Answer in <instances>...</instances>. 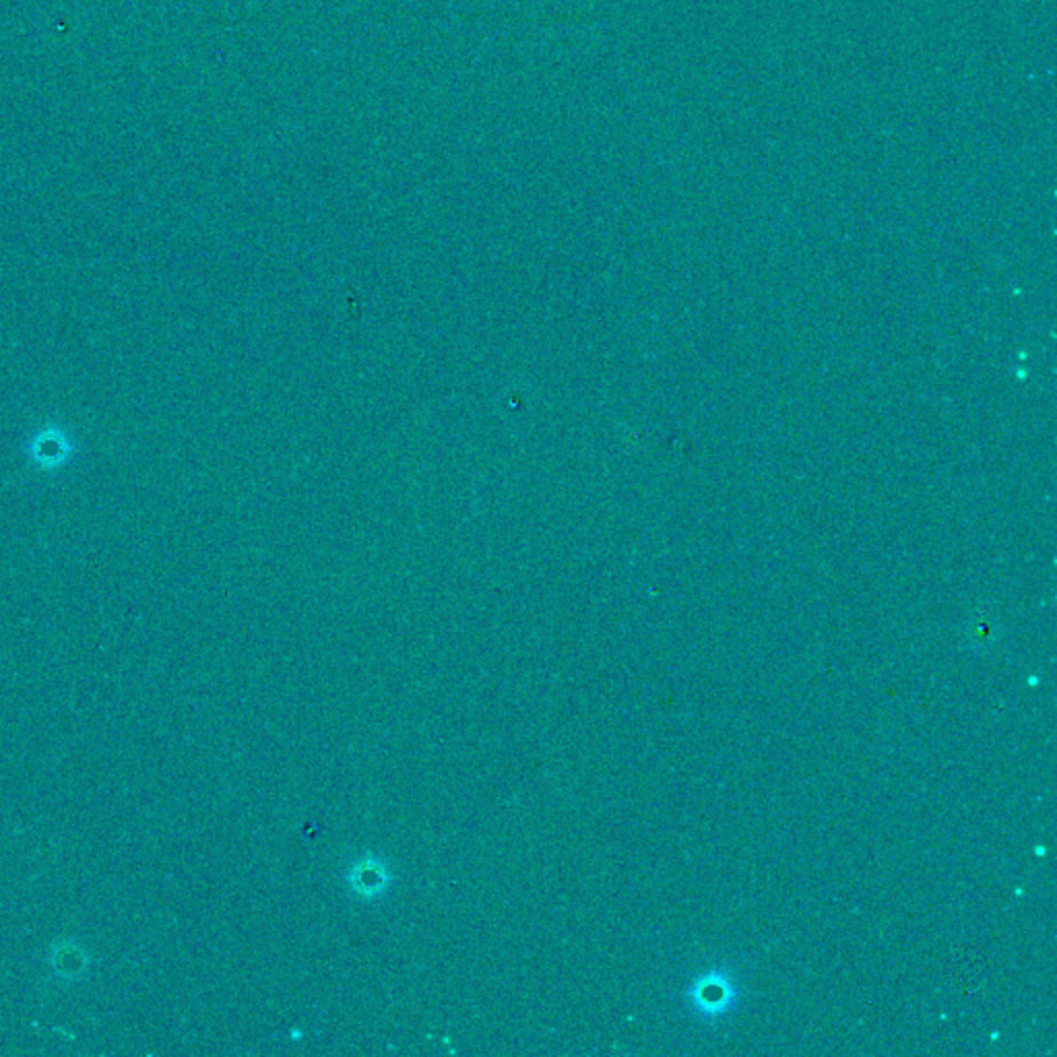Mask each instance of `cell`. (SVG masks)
Returning <instances> with one entry per match:
<instances>
[{
  "label": "cell",
  "mask_w": 1057,
  "mask_h": 1057,
  "mask_svg": "<svg viewBox=\"0 0 1057 1057\" xmlns=\"http://www.w3.org/2000/svg\"><path fill=\"white\" fill-rule=\"evenodd\" d=\"M31 463L40 469H59L73 455V441L59 426H46L31 436L28 445Z\"/></svg>",
  "instance_id": "6da1fadb"
}]
</instances>
